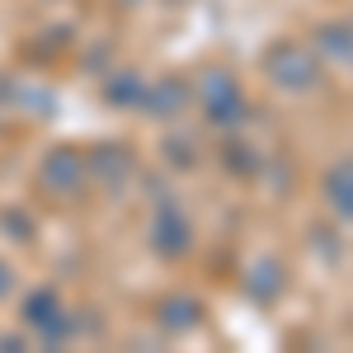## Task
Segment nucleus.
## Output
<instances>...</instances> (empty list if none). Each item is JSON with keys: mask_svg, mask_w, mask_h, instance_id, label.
<instances>
[{"mask_svg": "<svg viewBox=\"0 0 353 353\" xmlns=\"http://www.w3.org/2000/svg\"><path fill=\"white\" fill-rule=\"evenodd\" d=\"M198 99H203V109H208V118H212L217 128L241 123V90H236V81H231L226 71H208L203 85H198Z\"/></svg>", "mask_w": 353, "mask_h": 353, "instance_id": "obj_1", "label": "nucleus"}, {"mask_svg": "<svg viewBox=\"0 0 353 353\" xmlns=\"http://www.w3.org/2000/svg\"><path fill=\"white\" fill-rule=\"evenodd\" d=\"M269 76L283 85V90H306V85L316 81V61H311L306 48H292V43H288V48H278V52L269 57Z\"/></svg>", "mask_w": 353, "mask_h": 353, "instance_id": "obj_2", "label": "nucleus"}, {"mask_svg": "<svg viewBox=\"0 0 353 353\" xmlns=\"http://www.w3.org/2000/svg\"><path fill=\"white\" fill-rule=\"evenodd\" d=\"M81 174H85V161L76 156V151H57L52 161L43 165V184H52L57 193H71L76 184H81Z\"/></svg>", "mask_w": 353, "mask_h": 353, "instance_id": "obj_3", "label": "nucleus"}, {"mask_svg": "<svg viewBox=\"0 0 353 353\" xmlns=\"http://www.w3.org/2000/svg\"><path fill=\"white\" fill-rule=\"evenodd\" d=\"M156 250H165V254H184L189 250V221L179 212H165L156 221Z\"/></svg>", "mask_w": 353, "mask_h": 353, "instance_id": "obj_4", "label": "nucleus"}, {"mask_svg": "<svg viewBox=\"0 0 353 353\" xmlns=\"http://www.w3.org/2000/svg\"><path fill=\"white\" fill-rule=\"evenodd\" d=\"M24 316L33 321V325H43V330L52 325V334H66V321H61V311H57V297H52V292H33Z\"/></svg>", "mask_w": 353, "mask_h": 353, "instance_id": "obj_5", "label": "nucleus"}, {"mask_svg": "<svg viewBox=\"0 0 353 353\" xmlns=\"http://www.w3.org/2000/svg\"><path fill=\"white\" fill-rule=\"evenodd\" d=\"M330 198H334V208L339 212H349L353 217V165H339V170H330Z\"/></svg>", "mask_w": 353, "mask_h": 353, "instance_id": "obj_6", "label": "nucleus"}, {"mask_svg": "<svg viewBox=\"0 0 353 353\" xmlns=\"http://www.w3.org/2000/svg\"><path fill=\"white\" fill-rule=\"evenodd\" d=\"M161 321H165L170 330H189L193 321H198V306H193V301H184V297H174V301H165Z\"/></svg>", "mask_w": 353, "mask_h": 353, "instance_id": "obj_7", "label": "nucleus"}, {"mask_svg": "<svg viewBox=\"0 0 353 353\" xmlns=\"http://www.w3.org/2000/svg\"><path fill=\"white\" fill-rule=\"evenodd\" d=\"M146 99H151V109H165V113H174L179 104H184V99H189V94H184V85L165 81V90H151Z\"/></svg>", "mask_w": 353, "mask_h": 353, "instance_id": "obj_8", "label": "nucleus"}, {"mask_svg": "<svg viewBox=\"0 0 353 353\" xmlns=\"http://www.w3.org/2000/svg\"><path fill=\"white\" fill-rule=\"evenodd\" d=\"M321 38H325V43H334V48H330V52H334V57H353V33H344V28H339V24L321 28Z\"/></svg>", "mask_w": 353, "mask_h": 353, "instance_id": "obj_9", "label": "nucleus"}, {"mask_svg": "<svg viewBox=\"0 0 353 353\" xmlns=\"http://www.w3.org/2000/svg\"><path fill=\"white\" fill-rule=\"evenodd\" d=\"M0 292H10V273L0 269Z\"/></svg>", "mask_w": 353, "mask_h": 353, "instance_id": "obj_10", "label": "nucleus"}]
</instances>
